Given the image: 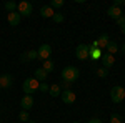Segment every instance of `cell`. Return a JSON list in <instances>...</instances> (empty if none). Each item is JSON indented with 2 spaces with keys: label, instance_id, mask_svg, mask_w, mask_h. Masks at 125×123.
<instances>
[{
  "label": "cell",
  "instance_id": "6da1fadb",
  "mask_svg": "<svg viewBox=\"0 0 125 123\" xmlns=\"http://www.w3.org/2000/svg\"><path fill=\"white\" fill-rule=\"evenodd\" d=\"M78 76H80V70L73 65H68L62 70V80H65L68 83H73L75 80H78Z\"/></svg>",
  "mask_w": 125,
  "mask_h": 123
},
{
  "label": "cell",
  "instance_id": "7a4b0ae2",
  "mask_svg": "<svg viewBox=\"0 0 125 123\" xmlns=\"http://www.w3.org/2000/svg\"><path fill=\"white\" fill-rule=\"evenodd\" d=\"M39 85H40V82H37L33 76H30V78H27V80H23L22 90H23L25 95H32V93H35V92L39 90Z\"/></svg>",
  "mask_w": 125,
  "mask_h": 123
},
{
  "label": "cell",
  "instance_id": "3957f363",
  "mask_svg": "<svg viewBox=\"0 0 125 123\" xmlns=\"http://www.w3.org/2000/svg\"><path fill=\"white\" fill-rule=\"evenodd\" d=\"M110 98H112V102L114 103H120V102H124L125 100V88L120 85L114 86L112 90H110Z\"/></svg>",
  "mask_w": 125,
  "mask_h": 123
},
{
  "label": "cell",
  "instance_id": "277c9868",
  "mask_svg": "<svg viewBox=\"0 0 125 123\" xmlns=\"http://www.w3.org/2000/svg\"><path fill=\"white\" fill-rule=\"evenodd\" d=\"M32 10H33V7H32V3L27 2V0H22V2L17 3V12L20 13V17H30L32 15Z\"/></svg>",
  "mask_w": 125,
  "mask_h": 123
},
{
  "label": "cell",
  "instance_id": "5b68a950",
  "mask_svg": "<svg viewBox=\"0 0 125 123\" xmlns=\"http://www.w3.org/2000/svg\"><path fill=\"white\" fill-rule=\"evenodd\" d=\"M50 55H52V47L48 43H43V45L39 47V50H37V58L45 62V60H50Z\"/></svg>",
  "mask_w": 125,
  "mask_h": 123
},
{
  "label": "cell",
  "instance_id": "8992f818",
  "mask_svg": "<svg viewBox=\"0 0 125 123\" xmlns=\"http://www.w3.org/2000/svg\"><path fill=\"white\" fill-rule=\"evenodd\" d=\"M60 98H62V102L67 105H72L75 103V100H77V95L73 93L72 90H63L62 93H60Z\"/></svg>",
  "mask_w": 125,
  "mask_h": 123
},
{
  "label": "cell",
  "instance_id": "52a82bcc",
  "mask_svg": "<svg viewBox=\"0 0 125 123\" xmlns=\"http://www.w3.org/2000/svg\"><path fill=\"white\" fill-rule=\"evenodd\" d=\"M75 57H77L78 60H87V58H88V45L80 43V45L75 48Z\"/></svg>",
  "mask_w": 125,
  "mask_h": 123
},
{
  "label": "cell",
  "instance_id": "ba28073f",
  "mask_svg": "<svg viewBox=\"0 0 125 123\" xmlns=\"http://www.w3.org/2000/svg\"><path fill=\"white\" fill-rule=\"evenodd\" d=\"M102 50L100 48H97V43L94 42L92 45H88V58H92V60H100L102 58Z\"/></svg>",
  "mask_w": 125,
  "mask_h": 123
},
{
  "label": "cell",
  "instance_id": "9c48e42d",
  "mask_svg": "<svg viewBox=\"0 0 125 123\" xmlns=\"http://www.w3.org/2000/svg\"><path fill=\"white\" fill-rule=\"evenodd\" d=\"M20 106H22V110H27L29 112L30 108L33 106V96L32 95H23L22 100H20Z\"/></svg>",
  "mask_w": 125,
  "mask_h": 123
},
{
  "label": "cell",
  "instance_id": "30bf717a",
  "mask_svg": "<svg viewBox=\"0 0 125 123\" xmlns=\"http://www.w3.org/2000/svg\"><path fill=\"white\" fill-rule=\"evenodd\" d=\"M20 20H22V17H20L19 12H12V13L7 15V22H9L10 27H17V25L20 23Z\"/></svg>",
  "mask_w": 125,
  "mask_h": 123
},
{
  "label": "cell",
  "instance_id": "8fae6325",
  "mask_svg": "<svg viewBox=\"0 0 125 123\" xmlns=\"http://www.w3.org/2000/svg\"><path fill=\"white\" fill-rule=\"evenodd\" d=\"M100 60H102V66H105L107 70L115 63V57H114V55H110V53H104Z\"/></svg>",
  "mask_w": 125,
  "mask_h": 123
},
{
  "label": "cell",
  "instance_id": "7c38bea8",
  "mask_svg": "<svg viewBox=\"0 0 125 123\" xmlns=\"http://www.w3.org/2000/svg\"><path fill=\"white\" fill-rule=\"evenodd\" d=\"M107 15L110 17V19H114V20H117V19H120L122 15H124V12H122V9H118V7H108V10H107Z\"/></svg>",
  "mask_w": 125,
  "mask_h": 123
},
{
  "label": "cell",
  "instance_id": "4fadbf2b",
  "mask_svg": "<svg viewBox=\"0 0 125 123\" xmlns=\"http://www.w3.org/2000/svg\"><path fill=\"white\" fill-rule=\"evenodd\" d=\"M13 83V78L12 75L9 73H5V75H0V88H10Z\"/></svg>",
  "mask_w": 125,
  "mask_h": 123
},
{
  "label": "cell",
  "instance_id": "5bb4252c",
  "mask_svg": "<svg viewBox=\"0 0 125 123\" xmlns=\"http://www.w3.org/2000/svg\"><path fill=\"white\" fill-rule=\"evenodd\" d=\"M110 42V38H108V35L107 33H102L100 37L95 40V43H97V48H100V50H105V47H107V43Z\"/></svg>",
  "mask_w": 125,
  "mask_h": 123
},
{
  "label": "cell",
  "instance_id": "9a60e30c",
  "mask_svg": "<svg viewBox=\"0 0 125 123\" xmlns=\"http://www.w3.org/2000/svg\"><path fill=\"white\" fill-rule=\"evenodd\" d=\"M47 76H48V73L42 68V66L37 68V70H35V73H33V78H35L37 82H40V83H42V82H45V80H47Z\"/></svg>",
  "mask_w": 125,
  "mask_h": 123
},
{
  "label": "cell",
  "instance_id": "2e32d148",
  "mask_svg": "<svg viewBox=\"0 0 125 123\" xmlns=\"http://www.w3.org/2000/svg\"><path fill=\"white\" fill-rule=\"evenodd\" d=\"M53 13H55V12H53V9H52L50 5H45V7H42V9H40V15H42L43 19H52V17H53Z\"/></svg>",
  "mask_w": 125,
  "mask_h": 123
},
{
  "label": "cell",
  "instance_id": "e0dca14e",
  "mask_svg": "<svg viewBox=\"0 0 125 123\" xmlns=\"http://www.w3.org/2000/svg\"><path fill=\"white\" fill-rule=\"evenodd\" d=\"M32 60H37V50H29L22 55V62H32Z\"/></svg>",
  "mask_w": 125,
  "mask_h": 123
},
{
  "label": "cell",
  "instance_id": "ac0fdd59",
  "mask_svg": "<svg viewBox=\"0 0 125 123\" xmlns=\"http://www.w3.org/2000/svg\"><path fill=\"white\" fill-rule=\"evenodd\" d=\"M105 50H107V53H110V55H114V53H117V52H118V45H117L115 42H112V40H110V42L107 43Z\"/></svg>",
  "mask_w": 125,
  "mask_h": 123
},
{
  "label": "cell",
  "instance_id": "d6986e66",
  "mask_svg": "<svg viewBox=\"0 0 125 123\" xmlns=\"http://www.w3.org/2000/svg\"><path fill=\"white\" fill-rule=\"evenodd\" d=\"M48 93H50L52 96H53V98H55V96H60V93H62V90H60V86H58L57 83H53V85L50 86V90H48Z\"/></svg>",
  "mask_w": 125,
  "mask_h": 123
},
{
  "label": "cell",
  "instance_id": "ffe728a7",
  "mask_svg": "<svg viewBox=\"0 0 125 123\" xmlns=\"http://www.w3.org/2000/svg\"><path fill=\"white\" fill-rule=\"evenodd\" d=\"M47 73H50V72H53V68H55V65H53V62L52 60H45L43 62V66H42Z\"/></svg>",
  "mask_w": 125,
  "mask_h": 123
},
{
  "label": "cell",
  "instance_id": "44dd1931",
  "mask_svg": "<svg viewBox=\"0 0 125 123\" xmlns=\"http://www.w3.org/2000/svg\"><path fill=\"white\" fill-rule=\"evenodd\" d=\"M5 10L9 12V13H12V12H17V3L15 2H5Z\"/></svg>",
  "mask_w": 125,
  "mask_h": 123
},
{
  "label": "cell",
  "instance_id": "7402d4cb",
  "mask_svg": "<svg viewBox=\"0 0 125 123\" xmlns=\"http://www.w3.org/2000/svg\"><path fill=\"white\" fill-rule=\"evenodd\" d=\"M108 75V70H107L105 66H98L97 68V76H100V78H107Z\"/></svg>",
  "mask_w": 125,
  "mask_h": 123
},
{
  "label": "cell",
  "instance_id": "603a6c76",
  "mask_svg": "<svg viewBox=\"0 0 125 123\" xmlns=\"http://www.w3.org/2000/svg\"><path fill=\"white\" fill-rule=\"evenodd\" d=\"M19 120H20V122H23V123H27V122L30 120L29 112H27V110H22V112L19 113Z\"/></svg>",
  "mask_w": 125,
  "mask_h": 123
},
{
  "label": "cell",
  "instance_id": "cb8c5ba5",
  "mask_svg": "<svg viewBox=\"0 0 125 123\" xmlns=\"http://www.w3.org/2000/svg\"><path fill=\"white\" fill-rule=\"evenodd\" d=\"M63 3H65L63 0H52V2H50V7H52V9H62Z\"/></svg>",
  "mask_w": 125,
  "mask_h": 123
},
{
  "label": "cell",
  "instance_id": "d4e9b609",
  "mask_svg": "<svg viewBox=\"0 0 125 123\" xmlns=\"http://www.w3.org/2000/svg\"><path fill=\"white\" fill-rule=\"evenodd\" d=\"M122 120H124V118H122L118 113H112L110 115V123H122Z\"/></svg>",
  "mask_w": 125,
  "mask_h": 123
},
{
  "label": "cell",
  "instance_id": "484cf974",
  "mask_svg": "<svg viewBox=\"0 0 125 123\" xmlns=\"http://www.w3.org/2000/svg\"><path fill=\"white\" fill-rule=\"evenodd\" d=\"M52 19H53V22H55V23H62V22L65 20V17H63L62 13H53V17H52Z\"/></svg>",
  "mask_w": 125,
  "mask_h": 123
},
{
  "label": "cell",
  "instance_id": "4316f807",
  "mask_svg": "<svg viewBox=\"0 0 125 123\" xmlns=\"http://www.w3.org/2000/svg\"><path fill=\"white\" fill-rule=\"evenodd\" d=\"M70 85H72V83H68V82H65V80H62L58 86H60V90L63 92V90H70Z\"/></svg>",
  "mask_w": 125,
  "mask_h": 123
},
{
  "label": "cell",
  "instance_id": "83f0119b",
  "mask_svg": "<svg viewBox=\"0 0 125 123\" xmlns=\"http://www.w3.org/2000/svg\"><path fill=\"white\" fill-rule=\"evenodd\" d=\"M39 90H40V92H48V90H50V86H48L47 82H42V83L39 85Z\"/></svg>",
  "mask_w": 125,
  "mask_h": 123
},
{
  "label": "cell",
  "instance_id": "f1b7e54d",
  "mask_svg": "<svg viewBox=\"0 0 125 123\" xmlns=\"http://www.w3.org/2000/svg\"><path fill=\"white\" fill-rule=\"evenodd\" d=\"M115 22H117V25H118V27H122V25H125V15H122L120 19H117Z\"/></svg>",
  "mask_w": 125,
  "mask_h": 123
},
{
  "label": "cell",
  "instance_id": "f546056e",
  "mask_svg": "<svg viewBox=\"0 0 125 123\" xmlns=\"http://www.w3.org/2000/svg\"><path fill=\"white\" fill-rule=\"evenodd\" d=\"M122 5H124V2H122V0H114V7H118V9H122Z\"/></svg>",
  "mask_w": 125,
  "mask_h": 123
},
{
  "label": "cell",
  "instance_id": "4dcf8cb0",
  "mask_svg": "<svg viewBox=\"0 0 125 123\" xmlns=\"http://www.w3.org/2000/svg\"><path fill=\"white\" fill-rule=\"evenodd\" d=\"M88 123H104V122H102L100 118H90V120H88Z\"/></svg>",
  "mask_w": 125,
  "mask_h": 123
},
{
  "label": "cell",
  "instance_id": "1f68e13d",
  "mask_svg": "<svg viewBox=\"0 0 125 123\" xmlns=\"http://www.w3.org/2000/svg\"><path fill=\"white\" fill-rule=\"evenodd\" d=\"M120 30H122V33H125V25H122V27H120Z\"/></svg>",
  "mask_w": 125,
  "mask_h": 123
},
{
  "label": "cell",
  "instance_id": "d6a6232c",
  "mask_svg": "<svg viewBox=\"0 0 125 123\" xmlns=\"http://www.w3.org/2000/svg\"><path fill=\"white\" fill-rule=\"evenodd\" d=\"M122 52H124V53H125V43H124V45H122Z\"/></svg>",
  "mask_w": 125,
  "mask_h": 123
},
{
  "label": "cell",
  "instance_id": "836d02e7",
  "mask_svg": "<svg viewBox=\"0 0 125 123\" xmlns=\"http://www.w3.org/2000/svg\"><path fill=\"white\" fill-rule=\"evenodd\" d=\"M27 123H35V122H32V120H29V122H27Z\"/></svg>",
  "mask_w": 125,
  "mask_h": 123
},
{
  "label": "cell",
  "instance_id": "e575fe53",
  "mask_svg": "<svg viewBox=\"0 0 125 123\" xmlns=\"http://www.w3.org/2000/svg\"><path fill=\"white\" fill-rule=\"evenodd\" d=\"M72 123H78V122H72Z\"/></svg>",
  "mask_w": 125,
  "mask_h": 123
},
{
  "label": "cell",
  "instance_id": "d590c367",
  "mask_svg": "<svg viewBox=\"0 0 125 123\" xmlns=\"http://www.w3.org/2000/svg\"><path fill=\"white\" fill-rule=\"evenodd\" d=\"M124 5H125V2H124Z\"/></svg>",
  "mask_w": 125,
  "mask_h": 123
},
{
  "label": "cell",
  "instance_id": "8d00e7d4",
  "mask_svg": "<svg viewBox=\"0 0 125 123\" xmlns=\"http://www.w3.org/2000/svg\"><path fill=\"white\" fill-rule=\"evenodd\" d=\"M0 123H2V122H0Z\"/></svg>",
  "mask_w": 125,
  "mask_h": 123
},
{
  "label": "cell",
  "instance_id": "74e56055",
  "mask_svg": "<svg viewBox=\"0 0 125 123\" xmlns=\"http://www.w3.org/2000/svg\"><path fill=\"white\" fill-rule=\"evenodd\" d=\"M124 15H125V13H124Z\"/></svg>",
  "mask_w": 125,
  "mask_h": 123
}]
</instances>
